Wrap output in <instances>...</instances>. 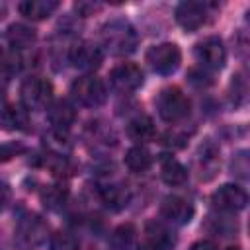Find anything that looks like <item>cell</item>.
Here are the masks:
<instances>
[{
	"label": "cell",
	"instance_id": "1",
	"mask_svg": "<svg viewBox=\"0 0 250 250\" xmlns=\"http://www.w3.org/2000/svg\"><path fill=\"white\" fill-rule=\"evenodd\" d=\"M137 43H139L137 31L129 21L113 20L102 27V45L109 55L115 57L131 55L137 49Z\"/></svg>",
	"mask_w": 250,
	"mask_h": 250
},
{
	"label": "cell",
	"instance_id": "2",
	"mask_svg": "<svg viewBox=\"0 0 250 250\" xmlns=\"http://www.w3.org/2000/svg\"><path fill=\"white\" fill-rule=\"evenodd\" d=\"M154 104H156L158 115L168 123H178V121L186 119L189 115V109H191L189 98L176 86L160 90Z\"/></svg>",
	"mask_w": 250,
	"mask_h": 250
},
{
	"label": "cell",
	"instance_id": "3",
	"mask_svg": "<svg viewBox=\"0 0 250 250\" xmlns=\"http://www.w3.org/2000/svg\"><path fill=\"white\" fill-rule=\"evenodd\" d=\"M70 94H72V98L78 104H82L86 107H98V105H102L105 102V96H107L104 82L100 78L92 76V74H86V76L76 78L72 82V86H70Z\"/></svg>",
	"mask_w": 250,
	"mask_h": 250
},
{
	"label": "cell",
	"instance_id": "4",
	"mask_svg": "<svg viewBox=\"0 0 250 250\" xmlns=\"http://www.w3.org/2000/svg\"><path fill=\"white\" fill-rule=\"evenodd\" d=\"M20 98L25 109H43L53 98V86L41 76H31L21 82Z\"/></svg>",
	"mask_w": 250,
	"mask_h": 250
},
{
	"label": "cell",
	"instance_id": "5",
	"mask_svg": "<svg viewBox=\"0 0 250 250\" xmlns=\"http://www.w3.org/2000/svg\"><path fill=\"white\" fill-rule=\"evenodd\" d=\"M146 62L158 74H172L180 66V62H182L180 47L176 43L154 45V47H150L146 51Z\"/></svg>",
	"mask_w": 250,
	"mask_h": 250
},
{
	"label": "cell",
	"instance_id": "6",
	"mask_svg": "<svg viewBox=\"0 0 250 250\" xmlns=\"http://www.w3.org/2000/svg\"><path fill=\"white\" fill-rule=\"evenodd\" d=\"M174 246L176 238L170 232V229L164 223L152 219L145 225L137 250H174Z\"/></svg>",
	"mask_w": 250,
	"mask_h": 250
},
{
	"label": "cell",
	"instance_id": "7",
	"mask_svg": "<svg viewBox=\"0 0 250 250\" xmlns=\"http://www.w3.org/2000/svg\"><path fill=\"white\" fill-rule=\"evenodd\" d=\"M193 55H195L197 62L203 68H209V70H221L225 66V61H227V51H225L223 39L217 37V35L201 39L195 45Z\"/></svg>",
	"mask_w": 250,
	"mask_h": 250
},
{
	"label": "cell",
	"instance_id": "8",
	"mask_svg": "<svg viewBox=\"0 0 250 250\" xmlns=\"http://www.w3.org/2000/svg\"><path fill=\"white\" fill-rule=\"evenodd\" d=\"M143 80H145V74L141 66L135 62H121L109 72V84L121 94L139 90L143 86Z\"/></svg>",
	"mask_w": 250,
	"mask_h": 250
},
{
	"label": "cell",
	"instance_id": "9",
	"mask_svg": "<svg viewBox=\"0 0 250 250\" xmlns=\"http://www.w3.org/2000/svg\"><path fill=\"white\" fill-rule=\"evenodd\" d=\"M211 203L215 209L219 211H227V213H236L242 211L248 203V195L242 188L234 186V184H225L221 186L213 195H211Z\"/></svg>",
	"mask_w": 250,
	"mask_h": 250
},
{
	"label": "cell",
	"instance_id": "10",
	"mask_svg": "<svg viewBox=\"0 0 250 250\" xmlns=\"http://www.w3.org/2000/svg\"><path fill=\"white\" fill-rule=\"evenodd\" d=\"M68 59H70L74 68L84 70V72H92L102 64L104 55H102V49L98 45H94L90 41H80L70 49Z\"/></svg>",
	"mask_w": 250,
	"mask_h": 250
},
{
	"label": "cell",
	"instance_id": "11",
	"mask_svg": "<svg viewBox=\"0 0 250 250\" xmlns=\"http://www.w3.org/2000/svg\"><path fill=\"white\" fill-rule=\"evenodd\" d=\"M207 20V8L201 2L186 0L180 2L176 8V21L186 29V31H195L199 29Z\"/></svg>",
	"mask_w": 250,
	"mask_h": 250
},
{
	"label": "cell",
	"instance_id": "12",
	"mask_svg": "<svg viewBox=\"0 0 250 250\" xmlns=\"http://www.w3.org/2000/svg\"><path fill=\"white\" fill-rule=\"evenodd\" d=\"M160 215L174 225H188L193 217V205L180 195H168L160 205Z\"/></svg>",
	"mask_w": 250,
	"mask_h": 250
},
{
	"label": "cell",
	"instance_id": "13",
	"mask_svg": "<svg viewBox=\"0 0 250 250\" xmlns=\"http://www.w3.org/2000/svg\"><path fill=\"white\" fill-rule=\"evenodd\" d=\"M47 225L37 217V215H29L20 223L18 229V240L25 246H37L45 240L47 236Z\"/></svg>",
	"mask_w": 250,
	"mask_h": 250
},
{
	"label": "cell",
	"instance_id": "14",
	"mask_svg": "<svg viewBox=\"0 0 250 250\" xmlns=\"http://www.w3.org/2000/svg\"><path fill=\"white\" fill-rule=\"evenodd\" d=\"M76 119V109L70 102L59 100L49 107V121L57 129H68Z\"/></svg>",
	"mask_w": 250,
	"mask_h": 250
},
{
	"label": "cell",
	"instance_id": "15",
	"mask_svg": "<svg viewBox=\"0 0 250 250\" xmlns=\"http://www.w3.org/2000/svg\"><path fill=\"white\" fill-rule=\"evenodd\" d=\"M57 8H59V2L55 0H25L18 6L21 16H25L27 20H35V21L49 18Z\"/></svg>",
	"mask_w": 250,
	"mask_h": 250
},
{
	"label": "cell",
	"instance_id": "16",
	"mask_svg": "<svg viewBox=\"0 0 250 250\" xmlns=\"http://www.w3.org/2000/svg\"><path fill=\"white\" fill-rule=\"evenodd\" d=\"M0 123L8 131H23L29 125V115L23 105H6L0 113Z\"/></svg>",
	"mask_w": 250,
	"mask_h": 250
},
{
	"label": "cell",
	"instance_id": "17",
	"mask_svg": "<svg viewBox=\"0 0 250 250\" xmlns=\"http://www.w3.org/2000/svg\"><path fill=\"white\" fill-rule=\"evenodd\" d=\"M35 29L25 23H12L6 31V39L14 49H27L35 43Z\"/></svg>",
	"mask_w": 250,
	"mask_h": 250
},
{
	"label": "cell",
	"instance_id": "18",
	"mask_svg": "<svg viewBox=\"0 0 250 250\" xmlns=\"http://www.w3.org/2000/svg\"><path fill=\"white\" fill-rule=\"evenodd\" d=\"M219 168V152L211 145H205L199 148L197 154V170L201 180H211Z\"/></svg>",
	"mask_w": 250,
	"mask_h": 250
},
{
	"label": "cell",
	"instance_id": "19",
	"mask_svg": "<svg viewBox=\"0 0 250 250\" xmlns=\"http://www.w3.org/2000/svg\"><path fill=\"white\" fill-rule=\"evenodd\" d=\"M160 176L168 186H182L188 180V170L176 158L166 156L162 158V164H160Z\"/></svg>",
	"mask_w": 250,
	"mask_h": 250
},
{
	"label": "cell",
	"instance_id": "20",
	"mask_svg": "<svg viewBox=\"0 0 250 250\" xmlns=\"http://www.w3.org/2000/svg\"><path fill=\"white\" fill-rule=\"evenodd\" d=\"M156 129L148 115H137L127 123V135L133 141H150L154 137Z\"/></svg>",
	"mask_w": 250,
	"mask_h": 250
},
{
	"label": "cell",
	"instance_id": "21",
	"mask_svg": "<svg viewBox=\"0 0 250 250\" xmlns=\"http://www.w3.org/2000/svg\"><path fill=\"white\" fill-rule=\"evenodd\" d=\"M150 164H152V154L141 145L131 146L125 154V166L131 172H145L150 168Z\"/></svg>",
	"mask_w": 250,
	"mask_h": 250
},
{
	"label": "cell",
	"instance_id": "22",
	"mask_svg": "<svg viewBox=\"0 0 250 250\" xmlns=\"http://www.w3.org/2000/svg\"><path fill=\"white\" fill-rule=\"evenodd\" d=\"M133 240H135V227L131 223L117 227L113 230V234H111V246H113V250H129L131 244H133Z\"/></svg>",
	"mask_w": 250,
	"mask_h": 250
},
{
	"label": "cell",
	"instance_id": "23",
	"mask_svg": "<svg viewBox=\"0 0 250 250\" xmlns=\"http://www.w3.org/2000/svg\"><path fill=\"white\" fill-rule=\"evenodd\" d=\"M49 250H80V244H78V240H76L74 234L64 232V230H59V232H55L51 236Z\"/></svg>",
	"mask_w": 250,
	"mask_h": 250
},
{
	"label": "cell",
	"instance_id": "24",
	"mask_svg": "<svg viewBox=\"0 0 250 250\" xmlns=\"http://www.w3.org/2000/svg\"><path fill=\"white\" fill-rule=\"evenodd\" d=\"M102 197H104V203L107 207H113V209H119L127 203V191H123L119 186H107L104 191H102Z\"/></svg>",
	"mask_w": 250,
	"mask_h": 250
},
{
	"label": "cell",
	"instance_id": "25",
	"mask_svg": "<svg viewBox=\"0 0 250 250\" xmlns=\"http://www.w3.org/2000/svg\"><path fill=\"white\" fill-rule=\"evenodd\" d=\"M66 199V189H62L61 186H49L45 191H43V203L49 207V209H57L64 203Z\"/></svg>",
	"mask_w": 250,
	"mask_h": 250
},
{
	"label": "cell",
	"instance_id": "26",
	"mask_svg": "<svg viewBox=\"0 0 250 250\" xmlns=\"http://www.w3.org/2000/svg\"><path fill=\"white\" fill-rule=\"evenodd\" d=\"M23 146L21 145H16V143H10V145H2L0 146V160H8L12 156H16L18 152H21Z\"/></svg>",
	"mask_w": 250,
	"mask_h": 250
},
{
	"label": "cell",
	"instance_id": "27",
	"mask_svg": "<svg viewBox=\"0 0 250 250\" xmlns=\"http://www.w3.org/2000/svg\"><path fill=\"white\" fill-rule=\"evenodd\" d=\"M10 199H12V191H10V188H8V184H4V182H0V211H4V209L8 207V203H10Z\"/></svg>",
	"mask_w": 250,
	"mask_h": 250
},
{
	"label": "cell",
	"instance_id": "28",
	"mask_svg": "<svg viewBox=\"0 0 250 250\" xmlns=\"http://www.w3.org/2000/svg\"><path fill=\"white\" fill-rule=\"evenodd\" d=\"M189 250H219L213 240H197L189 246Z\"/></svg>",
	"mask_w": 250,
	"mask_h": 250
},
{
	"label": "cell",
	"instance_id": "29",
	"mask_svg": "<svg viewBox=\"0 0 250 250\" xmlns=\"http://www.w3.org/2000/svg\"><path fill=\"white\" fill-rule=\"evenodd\" d=\"M227 250H240V248H238V246H229Z\"/></svg>",
	"mask_w": 250,
	"mask_h": 250
}]
</instances>
